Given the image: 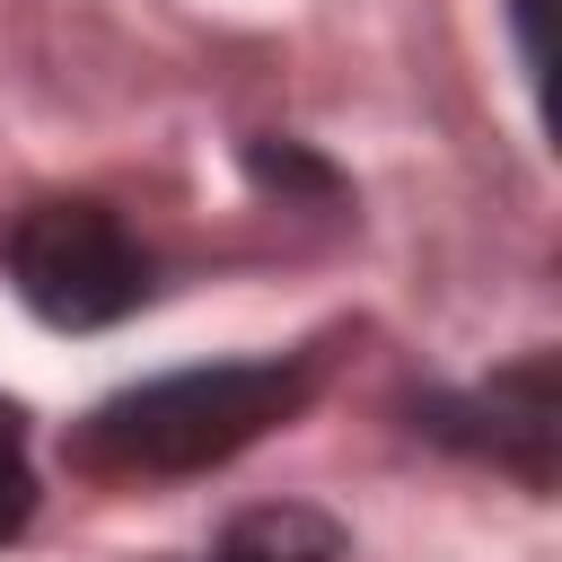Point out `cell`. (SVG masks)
I'll return each mask as SVG.
<instances>
[{"instance_id":"4","label":"cell","mask_w":562,"mask_h":562,"mask_svg":"<svg viewBox=\"0 0 562 562\" xmlns=\"http://www.w3.org/2000/svg\"><path fill=\"white\" fill-rule=\"evenodd\" d=\"M220 553L228 562H342V518H325L307 501H263L220 527Z\"/></svg>"},{"instance_id":"6","label":"cell","mask_w":562,"mask_h":562,"mask_svg":"<svg viewBox=\"0 0 562 562\" xmlns=\"http://www.w3.org/2000/svg\"><path fill=\"white\" fill-rule=\"evenodd\" d=\"M35 518V465H26V422L18 404H0V544Z\"/></svg>"},{"instance_id":"2","label":"cell","mask_w":562,"mask_h":562,"mask_svg":"<svg viewBox=\"0 0 562 562\" xmlns=\"http://www.w3.org/2000/svg\"><path fill=\"white\" fill-rule=\"evenodd\" d=\"M9 281L53 334H97L149 299V255L105 202H35L9 228Z\"/></svg>"},{"instance_id":"1","label":"cell","mask_w":562,"mask_h":562,"mask_svg":"<svg viewBox=\"0 0 562 562\" xmlns=\"http://www.w3.org/2000/svg\"><path fill=\"white\" fill-rule=\"evenodd\" d=\"M307 395H316V351L176 369V378H149V386L105 395L79 422L70 457L97 465V474H211L237 448H255L281 422H299Z\"/></svg>"},{"instance_id":"7","label":"cell","mask_w":562,"mask_h":562,"mask_svg":"<svg viewBox=\"0 0 562 562\" xmlns=\"http://www.w3.org/2000/svg\"><path fill=\"white\" fill-rule=\"evenodd\" d=\"M509 26H518V61L544 79V0H509Z\"/></svg>"},{"instance_id":"5","label":"cell","mask_w":562,"mask_h":562,"mask_svg":"<svg viewBox=\"0 0 562 562\" xmlns=\"http://www.w3.org/2000/svg\"><path fill=\"white\" fill-rule=\"evenodd\" d=\"M246 176H255L263 193H307V202H334V193H342V176H334L325 158H307L299 140H246Z\"/></svg>"},{"instance_id":"8","label":"cell","mask_w":562,"mask_h":562,"mask_svg":"<svg viewBox=\"0 0 562 562\" xmlns=\"http://www.w3.org/2000/svg\"><path fill=\"white\" fill-rule=\"evenodd\" d=\"M202 562H228V553H220V544H211V553H202Z\"/></svg>"},{"instance_id":"3","label":"cell","mask_w":562,"mask_h":562,"mask_svg":"<svg viewBox=\"0 0 562 562\" xmlns=\"http://www.w3.org/2000/svg\"><path fill=\"white\" fill-rule=\"evenodd\" d=\"M413 430H430L465 457H492V465H509L518 483L544 492L553 448H562V360L527 351L501 378H483L474 395H430V404H413Z\"/></svg>"}]
</instances>
